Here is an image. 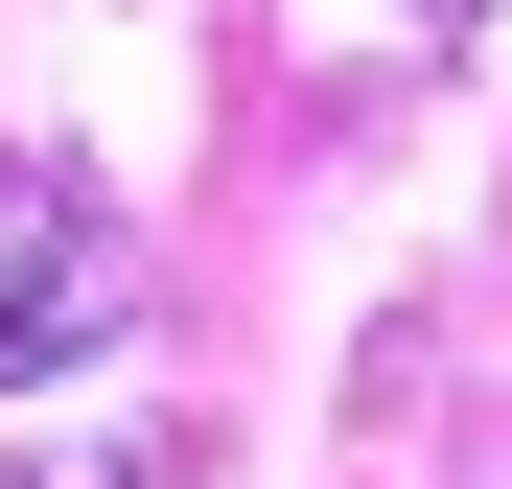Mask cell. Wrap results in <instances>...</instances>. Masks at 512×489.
<instances>
[{
  "mask_svg": "<svg viewBox=\"0 0 512 489\" xmlns=\"http://www.w3.org/2000/svg\"><path fill=\"white\" fill-rule=\"evenodd\" d=\"M94 326H117V210L70 187V163H0V396L70 373Z\"/></svg>",
  "mask_w": 512,
  "mask_h": 489,
  "instance_id": "cell-1",
  "label": "cell"
},
{
  "mask_svg": "<svg viewBox=\"0 0 512 489\" xmlns=\"http://www.w3.org/2000/svg\"><path fill=\"white\" fill-rule=\"evenodd\" d=\"M396 24H466V0H396Z\"/></svg>",
  "mask_w": 512,
  "mask_h": 489,
  "instance_id": "cell-2",
  "label": "cell"
}]
</instances>
